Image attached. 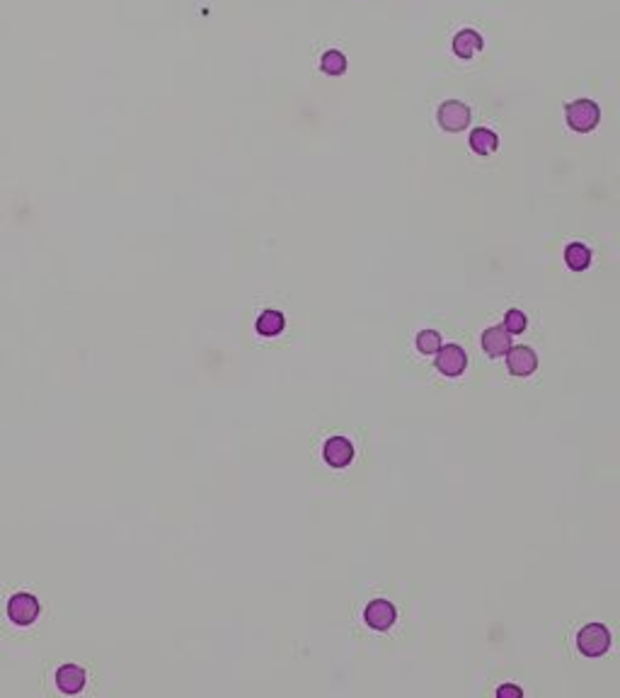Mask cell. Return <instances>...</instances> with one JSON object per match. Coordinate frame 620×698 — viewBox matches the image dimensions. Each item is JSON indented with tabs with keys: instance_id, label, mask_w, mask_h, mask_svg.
Masks as SVG:
<instances>
[{
	"instance_id": "obj_1",
	"label": "cell",
	"mask_w": 620,
	"mask_h": 698,
	"mask_svg": "<svg viewBox=\"0 0 620 698\" xmlns=\"http://www.w3.org/2000/svg\"><path fill=\"white\" fill-rule=\"evenodd\" d=\"M576 647L584 657H601L611 650V633L604 623H589L576 635Z\"/></svg>"
},
{
	"instance_id": "obj_2",
	"label": "cell",
	"mask_w": 620,
	"mask_h": 698,
	"mask_svg": "<svg viewBox=\"0 0 620 698\" xmlns=\"http://www.w3.org/2000/svg\"><path fill=\"white\" fill-rule=\"evenodd\" d=\"M564 116H567V124L579 133H589L596 128L601 121V109L594 100H576L569 102L564 107Z\"/></svg>"
},
{
	"instance_id": "obj_3",
	"label": "cell",
	"mask_w": 620,
	"mask_h": 698,
	"mask_svg": "<svg viewBox=\"0 0 620 698\" xmlns=\"http://www.w3.org/2000/svg\"><path fill=\"white\" fill-rule=\"evenodd\" d=\"M8 618L15 626H32V623L39 618V611H41V604L34 594L29 592H17L10 597L8 602Z\"/></svg>"
},
{
	"instance_id": "obj_4",
	"label": "cell",
	"mask_w": 620,
	"mask_h": 698,
	"mask_svg": "<svg viewBox=\"0 0 620 698\" xmlns=\"http://www.w3.org/2000/svg\"><path fill=\"white\" fill-rule=\"evenodd\" d=\"M437 119H439L441 128H446V131H451V133L463 131V128L470 124V107L463 105L460 100H448L439 107Z\"/></svg>"
},
{
	"instance_id": "obj_5",
	"label": "cell",
	"mask_w": 620,
	"mask_h": 698,
	"mask_svg": "<svg viewBox=\"0 0 620 698\" xmlns=\"http://www.w3.org/2000/svg\"><path fill=\"white\" fill-rule=\"evenodd\" d=\"M507 366L514 376H531V373L538 369V357L531 347L519 345L507 352Z\"/></svg>"
},
{
	"instance_id": "obj_6",
	"label": "cell",
	"mask_w": 620,
	"mask_h": 698,
	"mask_svg": "<svg viewBox=\"0 0 620 698\" xmlns=\"http://www.w3.org/2000/svg\"><path fill=\"white\" fill-rule=\"evenodd\" d=\"M465 364H468V357L458 345H446L437 352V369L444 376H460L465 371Z\"/></svg>"
},
{
	"instance_id": "obj_7",
	"label": "cell",
	"mask_w": 620,
	"mask_h": 698,
	"mask_svg": "<svg viewBox=\"0 0 620 698\" xmlns=\"http://www.w3.org/2000/svg\"><path fill=\"white\" fill-rule=\"evenodd\" d=\"M395 616H397L395 606L390 602H385V599H376V602L368 604L364 611V621L373 630H388L392 623H395Z\"/></svg>"
},
{
	"instance_id": "obj_8",
	"label": "cell",
	"mask_w": 620,
	"mask_h": 698,
	"mask_svg": "<svg viewBox=\"0 0 620 698\" xmlns=\"http://www.w3.org/2000/svg\"><path fill=\"white\" fill-rule=\"evenodd\" d=\"M322 456L332 468H345V465L352 463V458H354V446L345 437H332V439H327V444H325Z\"/></svg>"
},
{
	"instance_id": "obj_9",
	"label": "cell",
	"mask_w": 620,
	"mask_h": 698,
	"mask_svg": "<svg viewBox=\"0 0 620 698\" xmlns=\"http://www.w3.org/2000/svg\"><path fill=\"white\" fill-rule=\"evenodd\" d=\"M85 679H88V674H85V669L78 664H63L56 669V687L68 696L81 694L85 687Z\"/></svg>"
},
{
	"instance_id": "obj_10",
	"label": "cell",
	"mask_w": 620,
	"mask_h": 698,
	"mask_svg": "<svg viewBox=\"0 0 620 698\" xmlns=\"http://www.w3.org/2000/svg\"><path fill=\"white\" fill-rule=\"evenodd\" d=\"M482 347L489 357H504L509 349H512V333L504 325L487 328L482 333Z\"/></svg>"
},
{
	"instance_id": "obj_11",
	"label": "cell",
	"mask_w": 620,
	"mask_h": 698,
	"mask_svg": "<svg viewBox=\"0 0 620 698\" xmlns=\"http://www.w3.org/2000/svg\"><path fill=\"white\" fill-rule=\"evenodd\" d=\"M480 49H482V36L475 29H460L453 36V51H456L458 59H472Z\"/></svg>"
},
{
	"instance_id": "obj_12",
	"label": "cell",
	"mask_w": 620,
	"mask_h": 698,
	"mask_svg": "<svg viewBox=\"0 0 620 698\" xmlns=\"http://www.w3.org/2000/svg\"><path fill=\"white\" fill-rule=\"evenodd\" d=\"M497 146H499V138H497L494 131H489V128H484V126L472 128L470 148L475 153H480V156H489V153L497 151Z\"/></svg>"
},
{
	"instance_id": "obj_13",
	"label": "cell",
	"mask_w": 620,
	"mask_h": 698,
	"mask_svg": "<svg viewBox=\"0 0 620 698\" xmlns=\"http://www.w3.org/2000/svg\"><path fill=\"white\" fill-rule=\"evenodd\" d=\"M564 262H567L569 269L581 272V269H586L589 265H591V250H589L586 245H581V243L567 245V248H564Z\"/></svg>"
},
{
	"instance_id": "obj_14",
	"label": "cell",
	"mask_w": 620,
	"mask_h": 698,
	"mask_svg": "<svg viewBox=\"0 0 620 698\" xmlns=\"http://www.w3.org/2000/svg\"><path fill=\"white\" fill-rule=\"evenodd\" d=\"M284 325H286V320H284V315H281L279 310H265V313L257 318V333L265 335V338H274V335H279L281 330H284Z\"/></svg>"
},
{
	"instance_id": "obj_15",
	"label": "cell",
	"mask_w": 620,
	"mask_h": 698,
	"mask_svg": "<svg viewBox=\"0 0 620 698\" xmlns=\"http://www.w3.org/2000/svg\"><path fill=\"white\" fill-rule=\"evenodd\" d=\"M320 69L327 73V76H342V73L347 71L345 54L337 51V49H330V51H325L322 59H320Z\"/></svg>"
},
{
	"instance_id": "obj_16",
	"label": "cell",
	"mask_w": 620,
	"mask_h": 698,
	"mask_svg": "<svg viewBox=\"0 0 620 698\" xmlns=\"http://www.w3.org/2000/svg\"><path fill=\"white\" fill-rule=\"evenodd\" d=\"M417 349H420L422 354H437L441 349V338H439L437 330H422V333L417 335Z\"/></svg>"
},
{
	"instance_id": "obj_17",
	"label": "cell",
	"mask_w": 620,
	"mask_h": 698,
	"mask_svg": "<svg viewBox=\"0 0 620 698\" xmlns=\"http://www.w3.org/2000/svg\"><path fill=\"white\" fill-rule=\"evenodd\" d=\"M526 325H529V320H526V315H524V310H517V308H512V310H507V315H504V328L509 330L512 335H521L526 330Z\"/></svg>"
},
{
	"instance_id": "obj_18",
	"label": "cell",
	"mask_w": 620,
	"mask_h": 698,
	"mask_svg": "<svg viewBox=\"0 0 620 698\" xmlns=\"http://www.w3.org/2000/svg\"><path fill=\"white\" fill-rule=\"evenodd\" d=\"M497 696H499V698H521V696H524V691H521L519 687H514V684H504V687L497 689Z\"/></svg>"
}]
</instances>
